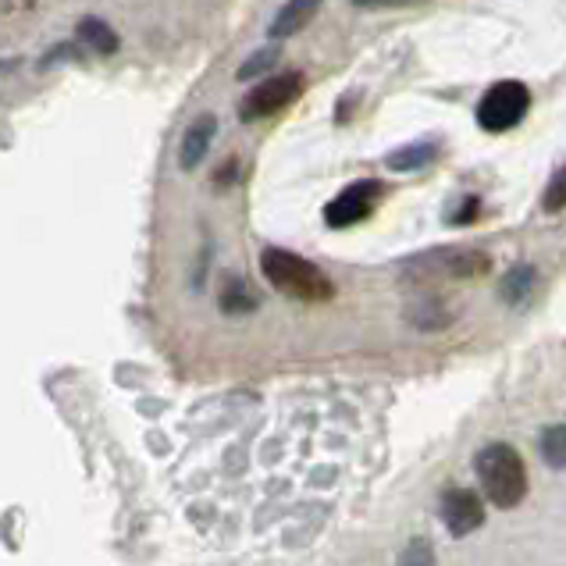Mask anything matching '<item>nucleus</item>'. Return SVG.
I'll use <instances>...</instances> for the list:
<instances>
[{
  "instance_id": "1",
  "label": "nucleus",
  "mask_w": 566,
  "mask_h": 566,
  "mask_svg": "<svg viewBox=\"0 0 566 566\" xmlns=\"http://www.w3.org/2000/svg\"><path fill=\"white\" fill-rule=\"evenodd\" d=\"M261 271L282 296L300 300V303H325L335 293L328 274L317 264L303 261V256L289 253V250H279V247H268L261 253Z\"/></svg>"
},
{
  "instance_id": "2",
  "label": "nucleus",
  "mask_w": 566,
  "mask_h": 566,
  "mask_svg": "<svg viewBox=\"0 0 566 566\" xmlns=\"http://www.w3.org/2000/svg\"><path fill=\"white\" fill-rule=\"evenodd\" d=\"M478 478H481V492L489 495V503L499 510H513L524 503L527 495V471H524V460L521 452L513 446L503 442H492L478 452Z\"/></svg>"
},
{
  "instance_id": "3",
  "label": "nucleus",
  "mask_w": 566,
  "mask_h": 566,
  "mask_svg": "<svg viewBox=\"0 0 566 566\" xmlns=\"http://www.w3.org/2000/svg\"><path fill=\"white\" fill-rule=\"evenodd\" d=\"M527 107H531V90L524 83H516V78H506V83H495L481 96L478 125L484 133H506V128H513L527 115Z\"/></svg>"
},
{
  "instance_id": "4",
  "label": "nucleus",
  "mask_w": 566,
  "mask_h": 566,
  "mask_svg": "<svg viewBox=\"0 0 566 566\" xmlns=\"http://www.w3.org/2000/svg\"><path fill=\"white\" fill-rule=\"evenodd\" d=\"M306 86L303 72H282V75H271L264 83H256L247 101L239 104V118L242 122H261V118H271L279 115L282 107H289L293 101H300V93Z\"/></svg>"
},
{
  "instance_id": "5",
  "label": "nucleus",
  "mask_w": 566,
  "mask_h": 566,
  "mask_svg": "<svg viewBox=\"0 0 566 566\" xmlns=\"http://www.w3.org/2000/svg\"><path fill=\"white\" fill-rule=\"evenodd\" d=\"M381 200V182L378 179H364V182H353L346 186L338 197L325 207V221L332 229H349V224L364 221L370 210L378 207Z\"/></svg>"
},
{
  "instance_id": "6",
  "label": "nucleus",
  "mask_w": 566,
  "mask_h": 566,
  "mask_svg": "<svg viewBox=\"0 0 566 566\" xmlns=\"http://www.w3.org/2000/svg\"><path fill=\"white\" fill-rule=\"evenodd\" d=\"M407 268L428 271V274H446V279H471V274L489 271V256L478 250H428L407 261Z\"/></svg>"
},
{
  "instance_id": "7",
  "label": "nucleus",
  "mask_w": 566,
  "mask_h": 566,
  "mask_svg": "<svg viewBox=\"0 0 566 566\" xmlns=\"http://www.w3.org/2000/svg\"><path fill=\"white\" fill-rule=\"evenodd\" d=\"M442 521L449 527L452 538H463L478 531L484 524V506H481V495L471 489H449L442 495Z\"/></svg>"
},
{
  "instance_id": "8",
  "label": "nucleus",
  "mask_w": 566,
  "mask_h": 566,
  "mask_svg": "<svg viewBox=\"0 0 566 566\" xmlns=\"http://www.w3.org/2000/svg\"><path fill=\"white\" fill-rule=\"evenodd\" d=\"M214 133H218V118L214 115H200L197 122L186 128V136L179 139V165H182V171H192L207 157Z\"/></svg>"
},
{
  "instance_id": "9",
  "label": "nucleus",
  "mask_w": 566,
  "mask_h": 566,
  "mask_svg": "<svg viewBox=\"0 0 566 566\" xmlns=\"http://www.w3.org/2000/svg\"><path fill=\"white\" fill-rule=\"evenodd\" d=\"M439 143L431 139H420V143H407V147H399L388 154V168L392 171H417V168H428L439 160Z\"/></svg>"
},
{
  "instance_id": "10",
  "label": "nucleus",
  "mask_w": 566,
  "mask_h": 566,
  "mask_svg": "<svg viewBox=\"0 0 566 566\" xmlns=\"http://www.w3.org/2000/svg\"><path fill=\"white\" fill-rule=\"evenodd\" d=\"M317 14V4L314 0H293V4H285L279 14H274V22H271V40H285V36H293V32H300L306 22H311Z\"/></svg>"
},
{
  "instance_id": "11",
  "label": "nucleus",
  "mask_w": 566,
  "mask_h": 566,
  "mask_svg": "<svg viewBox=\"0 0 566 566\" xmlns=\"http://www.w3.org/2000/svg\"><path fill=\"white\" fill-rule=\"evenodd\" d=\"M78 40H83L93 54H115L118 51V32L101 19H83L78 22Z\"/></svg>"
},
{
  "instance_id": "12",
  "label": "nucleus",
  "mask_w": 566,
  "mask_h": 566,
  "mask_svg": "<svg viewBox=\"0 0 566 566\" xmlns=\"http://www.w3.org/2000/svg\"><path fill=\"white\" fill-rule=\"evenodd\" d=\"M538 452H542V460L553 467V471H566V424L545 428Z\"/></svg>"
},
{
  "instance_id": "13",
  "label": "nucleus",
  "mask_w": 566,
  "mask_h": 566,
  "mask_svg": "<svg viewBox=\"0 0 566 566\" xmlns=\"http://www.w3.org/2000/svg\"><path fill=\"white\" fill-rule=\"evenodd\" d=\"M221 306H224V314H250V311H256V296L250 293L242 279H224Z\"/></svg>"
},
{
  "instance_id": "14",
  "label": "nucleus",
  "mask_w": 566,
  "mask_h": 566,
  "mask_svg": "<svg viewBox=\"0 0 566 566\" xmlns=\"http://www.w3.org/2000/svg\"><path fill=\"white\" fill-rule=\"evenodd\" d=\"M531 285H535V268L521 264V268H513V271L506 274V282H503V296H506L510 303H521V300L531 293Z\"/></svg>"
},
{
  "instance_id": "15",
  "label": "nucleus",
  "mask_w": 566,
  "mask_h": 566,
  "mask_svg": "<svg viewBox=\"0 0 566 566\" xmlns=\"http://www.w3.org/2000/svg\"><path fill=\"white\" fill-rule=\"evenodd\" d=\"M399 566H434V553H431L428 538H413L407 545V553L399 556Z\"/></svg>"
},
{
  "instance_id": "16",
  "label": "nucleus",
  "mask_w": 566,
  "mask_h": 566,
  "mask_svg": "<svg viewBox=\"0 0 566 566\" xmlns=\"http://www.w3.org/2000/svg\"><path fill=\"white\" fill-rule=\"evenodd\" d=\"M274 61H279V51H271V46H268V51H256V54L239 69V78H242V83H247V78H256L261 72H268Z\"/></svg>"
},
{
  "instance_id": "17",
  "label": "nucleus",
  "mask_w": 566,
  "mask_h": 566,
  "mask_svg": "<svg viewBox=\"0 0 566 566\" xmlns=\"http://www.w3.org/2000/svg\"><path fill=\"white\" fill-rule=\"evenodd\" d=\"M235 168H239V165H235V160H224V171L218 175V182H221V186H224V182H229V179H232V175H235Z\"/></svg>"
}]
</instances>
